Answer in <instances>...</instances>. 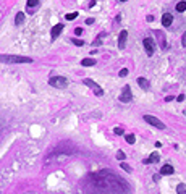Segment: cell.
<instances>
[{
    "label": "cell",
    "mask_w": 186,
    "mask_h": 194,
    "mask_svg": "<svg viewBox=\"0 0 186 194\" xmlns=\"http://www.w3.org/2000/svg\"><path fill=\"white\" fill-rule=\"evenodd\" d=\"M113 133H115V134H123V129H121V128H115V129H113Z\"/></svg>",
    "instance_id": "cb8c5ba5"
},
{
    "label": "cell",
    "mask_w": 186,
    "mask_h": 194,
    "mask_svg": "<svg viewBox=\"0 0 186 194\" xmlns=\"http://www.w3.org/2000/svg\"><path fill=\"white\" fill-rule=\"evenodd\" d=\"M159 159H160V157H159V154H157V152H152L151 157L144 160V164H146V165L147 164H156V162H159Z\"/></svg>",
    "instance_id": "8fae6325"
},
{
    "label": "cell",
    "mask_w": 186,
    "mask_h": 194,
    "mask_svg": "<svg viewBox=\"0 0 186 194\" xmlns=\"http://www.w3.org/2000/svg\"><path fill=\"white\" fill-rule=\"evenodd\" d=\"M71 42H73V44H75V45H78V47H81V45H84V42H83V40H79V39H75V37L71 39Z\"/></svg>",
    "instance_id": "44dd1931"
},
{
    "label": "cell",
    "mask_w": 186,
    "mask_h": 194,
    "mask_svg": "<svg viewBox=\"0 0 186 194\" xmlns=\"http://www.w3.org/2000/svg\"><path fill=\"white\" fill-rule=\"evenodd\" d=\"M171 23H173V16H171L170 13H163V16H162V24L165 26V28H168Z\"/></svg>",
    "instance_id": "9c48e42d"
},
{
    "label": "cell",
    "mask_w": 186,
    "mask_h": 194,
    "mask_svg": "<svg viewBox=\"0 0 186 194\" xmlns=\"http://www.w3.org/2000/svg\"><path fill=\"white\" fill-rule=\"evenodd\" d=\"M37 5H39V0H28V7L31 8V11L37 8Z\"/></svg>",
    "instance_id": "2e32d148"
},
{
    "label": "cell",
    "mask_w": 186,
    "mask_h": 194,
    "mask_svg": "<svg viewBox=\"0 0 186 194\" xmlns=\"http://www.w3.org/2000/svg\"><path fill=\"white\" fill-rule=\"evenodd\" d=\"M62 31H63V24H62V23H58V24L54 26V28H52V31H50L52 39H57V37L62 34Z\"/></svg>",
    "instance_id": "ba28073f"
},
{
    "label": "cell",
    "mask_w": 186,
    "mask_h": 194,
    "mask_svg": "<svg viewBox=\"0 0 186 194\" xmlns=\"http://www.w3.org/2000/svg\"><path fill=\"white\" fill-rule=\"evenodd\" d=\"M138 84L141 86L142 89H149V81L146 78H138Z\"/></svg>",
    "instance_id": "7c38bea8"
},
{
    "label": "cell",
    "mask_w": 186,
    "mask_h": 194,
    "mask_svg": "<svg viewBox=\"0 0 186 194\" xmlns=\"http://www.w3.org/2000/svg\"><path fill=\"white\" fill-rule=\"evenodd\" d=\"M125 139H126V142H128V144H134V134H126L125 136Z\"/></svg>",
    "instance_id": "e0dca14e"
},
{
    "label": "cell",
    "mask_w": 186,
    "mask_h": 194,
    "mask_svg": "<svg viewBox=\"0 0 186 194\" xmlns=\"http://www.w3.org/2000/svg\"><path fill=\"white\" fill-rule=\"evenodd\" d=\"M175 8H176V11H180V13H181V11H185L186 10V2H185V0H183V2H178Z\"/></svg>",
    "instance_id": "9a60e30c"
},
{
    "label": "cell",
    "mask_w": 186,
    "mask_h": 194,
    "mask_svg": "<svg viewBox=\"0 0 186 194\" xmlns=\"http://www.w3.org/2000/svg\"><path fill=\"white\" fill-rule=\"evenodd\" d=\"M144 121H147L149 124H152V126H156V128H159V129H165V124L162 123L159 118L152 117V115H144Z\"/></svg>",
    "instance_id": "277c9868"
},
{
    "label": "cell",
    "mask_w": 186,
    "mask_h": 194,
    "mask_svg": "<svg viewBox=\"0 0 186 194\" xmlns=\"http://www.w3.org/2000/svg\"><path fill=\"white\" fill-rule=\"evenodd\" d=\"M84 84L89 86V87H92V89H94V94H96V95H104V91H102V87H99V86H97L92 79L86 78V79H84Z\"/></svg>",
    "instance_id": "5b68a950"
},
{
    "label": "cell",
    "mask_w": 186,
    "mask_h": 194,
    "mask_svg": "<svg viewBox=\"0 0 186 194\" xmlns=\"http://www.w3.org/2000/svg\"><path fill=\"white\" fill-rule=\"evenodd\" d=\"M24 21V13L23 11H20V13H16V18H15V24L16 26H20L21 23Z\"/></svg>",
    "instance_id": "4fadbf2b"
},
{
    "label": "cell",
    "mask_w": 186,
    "mask_h": 194,
    "mask_svg": "<svg viewBox=\"0 0 186 194\" xmlns=\"http://www.w3.org/2000/svg\"><path fill=\"white\" fill-rule=\"evenodd\" d=\"M120 2H126V0H120Z\"/></svg>",
    "instance_id": "f546056e"
},
{
    "label": "cell",
    "mask_w": 186,
    "mask_h": 194,
    "mask_svg": "<svg viewBox=\"0 0 186 194\" xmlns=\"http://www.w3.org/2000/svg\"><path fill=\"white\" fill-rule=\"evenodd\" d=\"M142 45H144L147 55H154V52H156V42H154L152 37H146V39L142 40Z\"/></svg>",
    "instance_id": "3957f363"
},
{
    "label": "cell",
    "mask_w": 186,
    "mask_h": 194,
    "mask_svg": "<svg viewBox=\"0 0 186 194\" xmlns=\"http://www.w3.org/2000/svg\"><path fill=\"white\" fill-rule=\"evenodd\" d=\"M116 159H118V160H125V159H126L125 152H121V150H118V152H116Z\"/></svg>",
    "instance_id": "ffe728a7"
},
{
    "label": "cell",
    "mask_w": 186,
    "mask_h": 194,
    "mask_svg": "<svg viewBox=\"0 0 186 194\" xmlns=\"http://www.w3.org/2000/svg\"><path fill=\"white\" fill-rule=\"evenodd\" d=\"M176 100H178V102H183V100H185V94H180L176 97Z\"/></svg>",
    "instance_id": "4316f807"
},
{
    "label": "cell",
    "mask_w": 186,
    "mask_h": 194,
    "mask_svg": "<svg viewBox=\"0 0 186 194\" xmlns=\"http://www.w3.org/2000/svg\"><path fill=\"white\" fill-rule=\"evenodd\" d=\"M173 171H175V168H173V167H171V165H163V167H162L160 168V175H173Z\"/></svg>",
    "instance_id": "30bf717a"
},
{
    "label": "cell",
    "mask_w": 186,
    "mask_h": 194,
    "mask_svg": "<svg viewBox=\"0 0 186 194\" xmlns=\"http://www.w3.org/2000/svg\"><path fill=\"white\" fill-rule=\"evenodd\" d=\"M181 44H183V47H186V32L183 34V37H181Z\"/></svg>",
    "instance_id": "484cf974"
},
{
    "label": "cell",
    "mask_w": 186,
    "mask_h": 194,
    "mask_svg": "<svg viewBox=\"0 0 186 194\" xmlns=\"http://www.w3.org/2000/svg\"><path fill=\"white\" fill-rule=\"evenodd\" d=\"M49 84L52 87H57V89H65L66 86H68V79H66L65 76H52L50 79H49Z\"/></svg>",
    "instance_id": "7a4b0ae2"
},
{
    "label": "cell",
    "mask_w": 186,
    "mask_h": 194,
    "mask_svg": "<svg viewBox=\"0 0 186 194\" xmlns=\"http://www.w3.org/2000/svg\"><path fill=\"white\" fill-rule=\"evenodd\" d=\"M121 168L126 170V171H131V167H130L128 164H125V162H121Z\"/></svg>",
    "instance_id": "603a6c76"
},
{
    "label": "cell",
    "mask_w": 186,
    "mask_h": 194,
    "mask_svg": "<svg viewBox=\"0 0 186 194\" xmlns=\"http://www.w3.org/2000/svg\"><path fill=\"white\" fill-rule=\"evenodd\" d=\"M0 62L2 63H32L34 60L21 55H0Z\"/></svg>",
    "instance_id": "6da1fadb"
},
{
    "label": "cell",
    "mask_w": 186,
    "mask_h": 194,
    "mask_svg": "<svg viewBox=\"0 0 186 194\" xmlns=\"http://www.w3.org/2000/svg\"><path fill=\"white\" fill-rule=\"evenodd\" d=\"M76 16H78V13H76V11H75V13H68V15H65V20H68V21H73V20H75V18H76Z\"/></svg>",
    "instance_id": "d6986e66"
},
{
    "label": "cell",
    "mask_w": 186,
    "mask_h": 194,
    "mask_svg": "<svg viewBox=\"0 0 186 194\" xmlns=\"http://www.w3.org/2000/svg\"><path fill=\"white\" fill-rule=\"evenodd\" d=\"M75 34H76V36H81V34H83V29H81V28H76V29H75Z\"/></svg>",
    "instance_id": "d4e9b609"
},
{
    "label": "cell",
    "mask_w": 186,
    "mask_h": 194,
    "mask_svg": "<svg viewBox=\"0 0 186 194\" xmlns=\"http://www.w3.org/2000/svg\"><path fill=\"white\" fill-rule=\"evenodd\" d=\"M81 65H83V66H92V65H96V60L94 58H84L81 62Z\"/></svg>",
    "instance_id": "5bb4252c"
},
{
    "label": "cell",
    "mask_w": 186,
    "mask_h": 194,
    "mask_svg": "<svg viewBox=\"0 0 186 194\" xmlns=\"http://www.w3.org/2000/svg\"><path fill=\"white\" fill-rule=\"evenodd\" d=\"M92 23H94V18H87L86 20V24H92Z\"/></svg>",
    "instance_id": "83f0119b"
},
{
    "label": "cell",
    "mask_w": 186,
    "mask_h": 194,
    "mask_svg": "<svg viewBox=\"0 0 186 194\" xmlns=\"http://www.w3.org/2000/svg\"><path fill=\"white\" fill-rule=\"evenodd\" d=\"M146 20H147V21H154V16H152V15H149V16L146 18Z\"/></svg>",
    "instance_id": "f1b7e54d"
},
{
    "label": "cell",
    "mask_w": 186,
    "mask_h": 194,
    "mask_svg": "<svg viewBox=\"0 0 186 194\" xmlns=\"http://www.w3.org/2000/svg\"><path fill=\"white\" fill-rule=\"evenodd\" d=\"M128 73H130V71H128V68H121V70H120V73H118V75H120L121 78H125V76L128 75Z\"/></svg>",
    "instance_id": "7402d4cb"
},
{
    "label": "cell",
    "mask_w": 186,
    "mask_h": 194,
    "mask_svg": "<svg viewBox=\"0 0 186 194\" xmlns=\"http://www.w3.org/2000/svg\"><path fill=\"white\" fill-rule=\"evenodd\" d=\"M176 191H178V194H186V186L185 184H178Z\"/></svg>",
    "instance_id": "ac0fdd59"
},
{
    "label": "cell",
    "mask_w": 186,
    "mask_h": 194,
    "mask_svg": "<svg viewBox=\"0 0 186 194\" xmlns=\"http://www.w3.org/2000/svg\"><path fill=\"white\" fill-rule=\"evenodd\" d=\"M131 99H133V95H131V87L130 86H125V87H123V92H121V95H120V100L121 102H130Z\"/></svg>",
    "instance_id": "8992f818"
},
{
    "label": "cell",
    "mask_w": 186,
    "mask_h": 194,
    "mask_svg": "<svg viewBox=\"0 0 186 194\" xmlns=\"http://www.w3.org/2000/svg\"><path fill=\"white\" fill-rule=\"evenodd\" d=\"M126 39H128V31L123 29V31L120 32V37H118V47H120V49H125Z\"/></svg>",
    "instance_id": "52a82bcc"
}]
</instances>
